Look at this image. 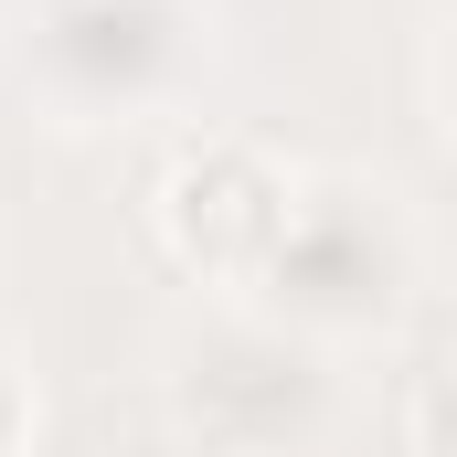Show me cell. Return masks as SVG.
Segmentation results:
<instances>
[{"label": "cell", "mask_w": 457, "mask_h": 457, "mask_svg": "<svg viewBox=\"0 0 457 457\" xmlns=\"http://www.w3.org/2000/svg\"><path fill=\"white\" fill-rule=\"evenodd\" d=\"M287 213H298V181H287L266 149H245V138H203V149H181L170 181H160V234L181 245V266L234 277V287L266 277Z\"/></svg>", "instance_id": "2"}, {"label": "cell", "mask_w": 457, "mask_h": 457, "mask_svg": "<svg viewBox=\"0 0 457 457\" xmlns=\"http://www.w3.org/2000/svg\"><path fill=\"white\" fill-rule=\"evenodd\" d=\"M287 320H320V330H351V320H383L394 287H404V245L394 224L361 203V192H298V213L277 234L266 277H255Z\"/></svg>", "instance_id": "3"}, {"label": "cell", "mask_w": 457, "mask_h": 457, "mask_svg": "<svg viewBox=\"0 0 457 457\" xmlns=\"http://www.w3.org/2000/svg\"><path fill=\"white\" fill-rule=\"evenodd\" d=\"M170 404H181V426H192L203 447L266 457V447H287V436L320 415V372H309V351L277 341V330H213V341L181 351Z\"/></svg>", "instance_id": "4"}, {"label": "cell", "mask_w": 457, "mask_h": 457, "mask_svg": "<svg viewBox=\"0 0 457 457\" xmlns=\"http://www.w3.org/2000/svg\"><path fill=\"white\" fill-rule=\"evenodd\" d=\"M32 64L86 117L160 107L192 75V0H43L32 11Z\"/></svg>", "instance_id": "1"}]
</instances>
